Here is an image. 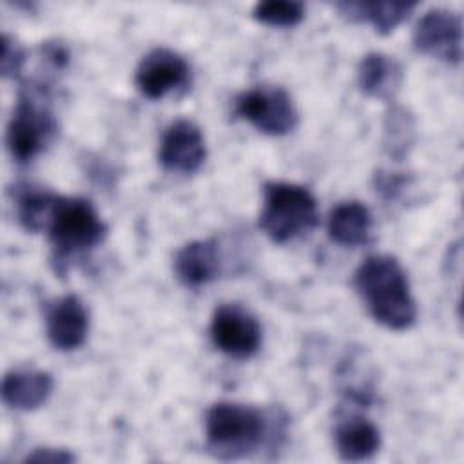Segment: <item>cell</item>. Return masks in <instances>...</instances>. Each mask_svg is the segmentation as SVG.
Returning a JSON list of instances; mask_svg holds the SVG:
<instances>
[{
	"mask_svg": "<svg viewBox=\"0 0 464 464\" xmlns=\"http://www.w3.org/2000/svg\"><path fill=\"white\" fill-rule=\"evenodd\" d=\"M353 286L379 324L402 332L415 323L417 304L406 272L393 256H368L353 274Z\"/></svg>",
	"mask_w": 464,
	"mask_h": 464,
	"instance_id": "1",
	"label": "cell"
},
{
	"mask_svg": "<svg viewBox=\"0 0 464 464\" xmlns=\"http://www.w3.org/2000/svg\"><path fill=\"white\" fill-rule=\"evenodd\" d=\"M270 433V417L259 408L221 401L205 415L208 450L219 459H241L265 444Z\"/></svg>",
	"mask_w": 464,
	"mask_h": 464,
	"instance_id": "2",
	"label": "cell"
},
{
	"mask_svg": "<svg viewBox=\"0 0 464 464\" xmlns=\"http://www.w3.org/2000/svg\"><path fill=\"white\" fill-rule=\"evenodd\" d=\"M317 201L301 185L266 181L263 185V208L259 228L274 243H288L317 227Z\"/></svg>",
	"mask_w": 464,
	"mask_h": 464,
	"instance_id": "3",
	"label": "cell"
},
{
	"mask_svg": "<svg viewBox=\"0 0 464 464\" xmlns=\"http://www.w3.org/2000/svg\"><path fill=\"white\" fill-rule=\"evenodd\" d=\"M45 230L56 263L92 250L107 234V227L91 201L63 196H58Z\"/></svg>",
	"mask_w": 464,
	"mask_h": 464,
	"instance_id": "4",
	"label": "cell"
},
{
	"mask_svg": "<svg viewBox=\"0 0 464 464\" xmlns=\"http://www.w3.org/2000/svg\"><path fill=\"white\" fill-rule=\"evenodd\" d=\"M54 134L56 120L44 102V91H22L5 132L11 156L18 163L31 161L51 143Z\"/></svg>",
	"mask_w": 464,
	"mask_h": 464,
	"instance_id": "5",
	"label": "cell"
},
{
	"mask_svg": "<svg viewBox=\"0 0 464 464\" xmlns=\"http://www.w3.org/2000/svg\"><path fill=\"white\" fill-rule=\"evenodd\" d=\"M236 114L268 136H283L297 127V109L283 87L259 85L236 98Z\"/></svg>",
	"mask_w": 464,
	"mask_h": 464,
	"instance_id": "6",
	"label": "cell"
},
{
	"mask_svg": "<svg viewBox=\"0 0 464 464\" xmlns=\"http://www.w3.org/2000/svg\"><path fill=\"white\" fill-rule=\"evenodd\" d=\"M214 346L228 357L248 359L261 346V324L257 317L241 304H221L210 321Z\"/></svg>",
	"mask_w": 464,
	"mask_h": 464,
	"instance_id": "7",
	"label": "cell"
},
{
	"mask_svg": "<svg viewBox=\"0 0 464 464\" xmlns=\"http://www.w3.org/2000/svg\"><path fill=\"white\" fill-rule=\"evenodd\" d=\"M134 83L145 98L161 100L170 92L188 87L190 67L176 51L156 47L149 51L138 63Z\"/></svg>",
	"mask_w": 464,
	"mask_h": 464,
	"instance_id": "8",
	"label": "cell"
},
{
	"mask_svg": "<svg viewBox=\"0 0 464 464\" xmlns=\"http://www.w3.org/2000/svg\"><path fill=\"white\" fill-rule=\"evenodd\" d=\"M413 45L419 53L446 63H459L462 58V22L450 9H430L413 29Z\"/></svg>",
	"mask_w": 464,
	"mask_h": 464,
	"instance_id": "9",
	"label": "cell"
},
{
	"mask_svg": "<svg viewBox=\"0 0 464 464\" xmlns=\"http://www.w3.org/2000/svg\"><path fill=\"white\" fill-rule=\"evenodd\" d=\"M205 156V138L194 121L178 120L165 129L158 152V160L165 170L192 174L203 165Z\"/></svg>",
	"mask_w": 464,
	"mask_h": 464,
	"instance_id": "10",
	"label": "cell"
},
{
	"mask_svg": "<svg viewBox=\"0 0 464 464\" xmlns=\"http://www.w3.org/2000/svg\"><path fill=\"white\" fill-rule=\"evenodd\" d=\"M45 332L56 350L71 352L80 348L89 332V312L83 301L74 294L56 299L47 308Z\"/></svg>",
	"mask_w": 464,
	"mask_h": 464,
	"instance_id": "11",
	"label": "cell"
},
{
	"mask_svg": "<svg viewBox=\"0 0 464 464\" xmlns=\"http://www.w3.org/2000/svg\"><path fill=\"white\" fill-rule=\"evenodd\" d=\"M53 388L54 381L44 370H11L2 381V399L14 410L29 411L45 404Z\"/></svg>",
	"mask_w": 464,
	"mask_h": 464,
	"instance_id": "12",
	"label": "cell"
},
{
	"mask_svg": "<svg viewBox=\"0 0 464 464\" xmlns=\"http://www.w3.org/2000/svg\"><path fill=\"white\" fill-rule=\"evenodd\" d=\"M334 442L339 457L348 462L372 459L381 448L379 428L361 415H346L334 428Z\"/></svg>",
	"mask_w": 464,
	"mask_h": 464,
	"instance_id": "13",
	"label": "cell"
},
{
	"mask_svg": "<svg viewBox=\"0 0 464 464\" xmlns=\"http://www.w3.org/2000/svg\"><path fill=\"white\" fill-rule=\"evenodd\" d=\"M176 277L185 286H203L219 272V252L214 239L187 243L174 257Z\"/></svg>",
	"mask_w": 464,
	"mask_h": 464,
	"instance_id": "14",
	"label": "cell"
},
{
	"mask_svg": "<svg viewBox=\"0 0 464 464\" xmlns=\"http://www.w3.org/2000/svg\"><path fill=\"white\" fill-rule=\"evenodd\" d=\"M361 91L377 100H392L402 83V67L384 53H368L357 67Z\"/></svg>",
	"mask_w": 464,
	"mask_h": 464,
	"instance_id": "15",
	"label": "cell"
},
{
	"mask_svg": "<svg viewBox=\"0 0 464 464\" xmlns=\"http://www.w3.org/2000/svg\"><path fill=\"white\" fill-rule=\"evenodd\" d=\"M328 236L343 246H357L370 241L372 214L361 201H343L328 216Z\"/></svg>",
	"mask_w": 464,
	"mask_h": 464,
	"instance_id": "16",
	"label": "cell"
},
{
	"mask_svg": "<svg viewBox=\"0 0 464 464\" xmlns=\"http://www.w3.org/2000/svg\"><path fill=\"white\" fill-rule=\"evenodd\" d=\"M335 9L352 22L370 24L377 33L388 34L401 25L415 4L410 2H337Z\"/></svg>",
	"mask_w": 464,
	"mask_h": 464,
	"instance_id": "17",
	"label": "cell"
},
{
	"mask_svg": "<svg viewBox=\"0 0 464 464\" xmlns=\"http://www.w3.org/2000/svg\"><path fill=\"white\" fill-rule=\"evenodd\" d=\"M415 138H417V132H415L413 116L401 105L390 107L382 123L384 152L395 161H401L411 150Z\"/></svg>",
	"mask_w": 464,
	"mask_h": 464,
	"instance_id": "18",
	"label": "cell"
},
{
	"mask_svg": "<svg viewBox=\"0 0 464 464\" xmlns=\"http://www.w3.org/2000/svg\"><path fill=\"white\" fill-rule=\"evenodd\" d=\"M58 196L47 190L25 187L16 196V216L27 232H42L47 228Z\"/></svg>",
	"mask_w": 464,
	"mask_h": 464,
	"instance_id": "19",
	"label": "cell"
},
{
	"mask_svg": "<svg viewBox=\"0 0 464 464\" xmlns=\"http://www.w3.org/2000/svg\"><path fill=\"white\" fill-rule=\"evenodd\" d=\"M252 16L270 27H294L304 16V5L292 0L259 2L252 9Z\"/></svg>",
	"mask_w": 464,
	"mask_h": 464,
	"instance_id": "20",
	"label": "cell"
},
{
	"mask_svg": "<svg viewBox=\"0 0 464 464\" xmlns=\"http://www.w3.org/2000/svg\"><path fill=\"white\" fill-rule=\"evenodd\" d=\"M25 62V51L22 45L13 40L9 34L2 36V58H0V71L5 78H14L22 71Z\"/></svg>",
	"mask_w": 464,
	"mask_h": 464,
	"instance_id": "21",
	"label": "cell"
},
{
	"mask_svg": "<svg viewBox=\"0 0 464 464\" xmlns=\"http://www.w3.org/2000/svg\"><path fill=\"white\" fill-rule=\"evenodd\" d=\"M25 462H72L74 455L69 453L67 450H58V448H34L25 459Z\"/></svg>",
	"mask_w": 464,
	"mask_h": 464,
	"instance_id": "22",
	"label": "cell"
}]
</instances>
